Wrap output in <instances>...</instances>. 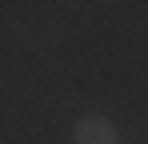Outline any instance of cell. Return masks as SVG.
Listing matches in <instances>:
<instances>
[{
    "mask_svg": "<svg viewBox=\"0 0 148 144\" xmlns=\"http://www.w3.org/2000/svg\"><path fill=\"white\" fill-rule=\"evenodd\" d=\"M76 144H116V128L104 116H84L76 124Z\"/></svg>",
    "mask_w": 148,
    "mask_h": 144,
    "instance_id": "6da1fadb",
    "label": "cell"
}]
</instances>
